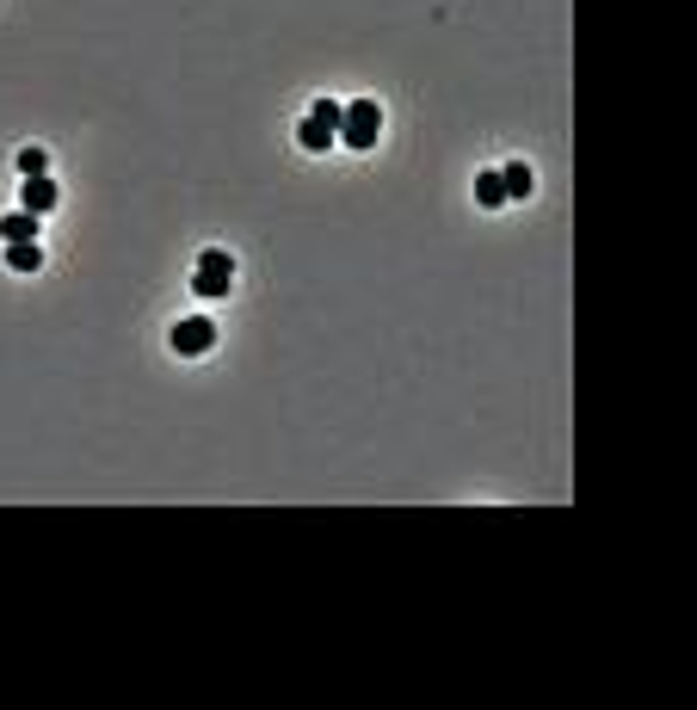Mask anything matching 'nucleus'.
Listing matches in <instances>:
<instances>
[{
  "instance_id": "obj_1",
  "label": "nucleus",
  "mask_w": 697,
  "mask_h": 710,
  "mask_svg": "<svg viewBox=\"0 0 697 710\" xmlns=\"http://www.w3.org/2000/svg\"><path fill=\"white\" fill-rule=\"evenodd\" d=\"M383 136V105L377 99H346L340 112V149H377Z\"/></svg>"
},
{
  "instance_id": "obj_2",
  "label": "nucleus",
  "mask_w": 697,
  "mask_h": 710,
  "mask_svg": "<svg viewBox=\"0 0 697 710\" xmlns=\"http://www.w3.org/2000/svg\"><path fill=\"white\" fill-rule=\"evenodd\" d=\"M229 284H235V254L229 247H204L198 272H192V291L198 297H229Z\"/></svg>"
},
{
  "instance_id": "obj_3",
  "label": "nucleus",
  "mask_w": 697,
  "mask_h": 710,
  "mask_svg": "<svg viewBox=\"0 0 697 710\" xmlns=\"http://www.w3.org/2000/svg\"><path fill=\"white\" fill-rule=\"evenodd\" d=\"M173 352H179V359H204V352L216 346V322H210V315H186V322H173Z\"/></svg>"
},
{
  "instance_id": "obj_4",
  "label": "nucleus",
  "mask_w": 697,
  "mask_h": 710,
  "mask_svg": "<svg viewBox=\"0 0 697 710\" xmlns=\"http://www.w3.org/2000/svg\"><path fill=\"white\" fill-rule=\"evenodd\" d=\"M56 180H50V173H31V180L19 186V210H31V217H50V210H56Z\"/></svg>"
},
{
  "instance_id": "obj_5",
  "label": "nucleus",
  "mask_w": 697,
  "mask_h": 710,
  "mask_svg": "<svg viewBox=\"0 0 697 710\" xmlns=\"http://www.w3.org/2000/svg\"><path fill=\"white\" fill-rule=\"evenodd\" d=\"M38 223L44 217H31V210H7V217H0V235L7 241H38Z\"/></svg>"
},
{
  "instance_id": "obj_6",
  "label": "nucleus",
  "mask_w": 697,
  "mask_h": 710,
  "mask_svg": "<svg viewBox=\"0 0 697 710\" xmlns=\"http://www.w3.org/2000/svg\"><path fill=\"white\" fill-rule=\"evenodd\" d=\"M303 149H315V155H327V149H340V130L334 124H315V118H303Z\"/></svg>"
},
{
  "instance_id": "obj_7",
  "label": "nucleus",
  "mask_w": 697,
  "mask_h": 710,
  "mask_svg": "<svg viewBox=\"0 0 697 710\" xmlns=\"http://www.w3.org/2000/svg\"><path fill=\"white\" fill-rule=\"evenodd\" d=\"M500 186H506V204H512V198H531L537 180H531V167H525V161H512V167H500Z\"/></svg>"
},
{
  "instance_id": "obj_8",
  "label": "nucleus",
  "mask_w": 697,
  "mask_h": 710,
  "mask_svg": "<svg viewBox=\"0 0 697 710\" xmlns=\"http://www.w3.org/2000/svg\"><path fill=\"white\" fill-rule=\"evenodd\" d=\"M7 266L13 272H38L44 266V247L38 241H7Z\"/></svg>"
},
{
  "instance_id": "obj_9",
  "label": "nucleus",
  "mask_w": 697,
  "mask_h": 710,
  "mask_svg": "<svg viewBox=\"0 0 697 710\" xmlns=\"http://www.w3.org/2000/svg\"><path fill=\"white\" fill-rule=\"evenodd\" d=\"M475 204H482V210H500V204H506L500 173H475Z\"/></svg>"
},
{
  "instance_id": "obj_10",
  "label": "nucleus",
  "mask_w": 697,
  "mask_h": 710,
  "mask_svg": "<svg viewBox=\"0 0 697 710\" xmlns=\"http://www.w3.org/2000/svg\"><path fill=\"white\" fill-rule=\"evenodd\" d=\"M340 112H346V99H315L309 105V118L315 124H334V130H340Z\"/></svg>"
},
{
  "instance_id": "obj_11",
  "label": "nucleus",
  "mask_w": 697,
  "mask_h": 710,
  "mask_svg": "<svg viewBox=\"0 0 697 710\" xmlns=\"http://www.w3.org/2000/svg\"><path fill=\"white\" fill-rule=\"evenodd\" d=\"M19 173L31 180V173H50V149H19Z\"/></svg>"
}]
</instances>
